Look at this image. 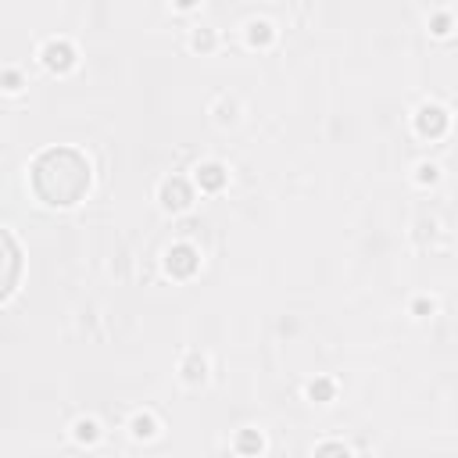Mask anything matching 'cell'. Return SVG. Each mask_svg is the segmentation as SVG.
<instances>
[{
    "label": "cell",
    "mask_w": 458,
    "mask_h": 458,
    "mask_svg": "<svg viewBox=\"0 0 458 458\" xmlns=\"http://www.w3.org/2000/svg\"><path fill=\"white\" fill-rule=\"evenodd\" d=\"M205 358H197V354H190V358H187V365H183V372H187V379H190V384H197V379H205Z\"/></svg>",
    "instance_id": "8"
},
{
    "label": "cell",
    "mask_w": 458,
    "mask_h": 458,
    "mask_svg": "<svg viewBox=\"0 0 458 458\" xmlns=\"http://www.w3.org/2000/svg\"><path fill=\"white\" fill-rule=\"evenodd\" d=\"M4 79H8V90H18V75H15V72H8Z\"/></svg>",
    "instance_id": "19"
},
{
    "label": "cell",
    "mask_w": 458,
    "mask_h": 458,
    "mask_svg": "<svg viewBox=\"0 0 458 458\" xmlns=\"http://www.w3.org/2000/svg\"><path fill=\"white\" fill-rule=\"evenodd\" d=\"M161 200H165V208L183 212V208H190V187L180 180V175H172V180H165V187H161Z\"/></svg>",
    "instance_id": "5"
},
{
    "label": "cell",
    "mask_w": 458,
    "mask_h": 458,
    "mask_svg": "<svg viewBox=\"0 0 458 458\" xmlns=\"http://www.w3.org/2000/svg\"><path fill=\"white\" fill-rule=\"evenodd\" d=\"M269 40H272V25H269V22H254V25H251V43H254V47H265Z\"/></svg>",
    "instance_id": "9"
},
{
    "label": "cell",
    "mask_w": 458,
    "mask_h": 458,
    "mask_svg": "<svg viewBox=\"0 0 458 458\" xmlns=\"http://www.w3.org/2000/svg\"><path fill=\"white\" fill-rule=\"evenodd\" d=\"M43 65H47L50 72H68V68L75 65V50H72L65 40H50V43L43 47Z\"/></svg>",
    "instance_id": "3"
},
{
    "label": "cell",
    "mask_w": 458,
    "mask_h": 458,
    "mask_svg": "<svg viewBox=\"0 0 458 458\" xmlns=\"http://www.w3.org/2000/svg\"><path fill=\"white\" fill-rule=\"evenodd\" d=\"M133 434H136V437H155L158 426H155V419H150V416H136V419H133Z\"/></svg>",
    "instance_id": "10"
},
{
    "label": "cell",
    "mask_w": 458,
    "mask_h": 458,
    "mask_svg": "<svg viewBox=\"0 0 458 458\" xmlns=\"http://www.w3.org/2000/svg\"><path fill=\"white\" fill-rule=\"evenodd\" d=\"M33 190L54 208L75 205L90 190V161L72 147H50L33 165Z\"/></svg>",
    "instance_id": "1"
},
{
    "label": "cell",
    "mask_w": 458,
    "mask_h": 458,
    "mask_svg": "<svg viewBox=\"0 0 458 458\" xmlns=\"http://www.w3.org/2000/svg\"><path fill=\"white\" fill-rule=\"evenodd\" d=\"M75 437H79L83 444H90V441H97V423H90V419H83L79 426H75Z\"/></svg>",
    "instance_id": "13"
},
{
    "label": "cell",
    "mask_w": 458,
    "mask_h": 458,
    "mask_svg": "<svg viewBox=\"0 0 458 458\" xmlns=\"http://www.w3.org/2000/svg\"><path fill=\"white\" fill-rule=\"evenodd\" d=\"M4 251H8V279H4V297L15 290V276H18V251H15V240L11 233H4Z\"/></svg>",
    "instance_id": "7"
},
{
    "label": "cell",
    "mask_w": 458,
    "mask_h": 458,
    "mask_svg": "<svg viewBox=\"0 0 458 458\" xmlns=\"http://www.w3.org/2000/svg\"><path fill=\"white\" fill-rule=\"evenodd\" d=\"M319 451H322V455H329V451H337V455H340V451H347V448H344V444H322Z\"/></svg>",
    "instance_id": "18"
},
{
    "label": "cell",
    "mask_w": 458,
    "mask_h": 458,
    "mask_svg": "<svg viewBox=\"0 0 458 458\" xmlns=\"http://www.w3.org/2000/svg\"><path fill=\"white\" fill-rule=\"evenodd\" d=\"M419 180H423V183H434V180H437V168H434V165H423V168H419Z\"/></svg>",
    "instance_id": "16"
},
{
    "label": "cell",
    "mask_w": 458,
    "mask_h": 458,
    "mask_svg": "<svg viewBox=\"0 0 458 458\" xmlns=\"http://www.w3.org/2000/svg\"><path fill=\"white\" fill-rule=\"evenodd\" d=\"M197 183H200V190H222V187H226V168L215 165V161L200 165V168H197Z\"/></svg>",
    "instance_id": "6"
},
{
    "label": "cell",
    "mask_w": 458,
    "mask_h": 458,
    "mask_svg": "<svg viewBox=\"0 0 458 458\" xmlns=\"http://www.w3.org/2000/svg\"><path fill=\"white\" fill-rule=\"evenodd\" d=\"M416 312L426 315V312H434V304H429V301H416Z\"/></svg>",
    "instance_id": "17"
},
{
    "label": "cell",
    "mask_w": 458,
    "mask_h": 458,
    "mask_svg": "<svg viewBox=\"0 0 458 458\" xmlns=\"http://www.w3.org/2000/svg\"><path fill=\"white\" fill-rule=\"evenodd\" d=\"M175 4H180V8H194V4H197V0H175Z\"/></svg>",
    "instance_id": "20"
},
{
    "label": "cell",
    "mask_w": 458,
    "mask_h": 458,
    "mask_svg": "<svg viewBox=\"0 0 458 458\" xmlns=\"http://www.w3.org/2000/svg\"><path fill=\"white\" fill-rule=\"evenodd\" d=\"M416 125H419L423 136H441V133L448 129V115H444V108H437V104H426V108L416 115Z\"/></svg>",
    "instance_id": "4"
},
{
    "label": "cell",
    "mask_w": 458,
    "mask_h": 458,
    "mask_svg": "<svg viewBox=\"0 0 458 458\" xmlns=\"http://www.w3.org/2000/svg\"><path fill=\"white\" fill-rule=\"evenodd\" d=\"M448 29H451L448 15H437V18H434V33H437V36H448Z\"/></svg>",
    "instance_id": "14"
},
{
    "label": "cell",
    "mask_w": 458,
    "mask_h": 458,
    "mask_svg": "<svg viewBox=\"0 0 458 458\" xmlns=\"http://www.w3.org/2000/svg\"><path fill=\"white\" fill-rule=\"evenodd\" d=\"M308 394L315 401H329V397H333V384H329V379H315V384L308 387Z\"/></svg>",
    "instance_id": "11"
},
{
    "label": "cell",
    "mask_w": 458,
    "mask_h": 458,
    "mask_svg": "<svg viewBox=\"0 0 458 458\" xmlns=\"http://www.w3.org/2000/svg\"><path fill=\"white\" fill-rule=\"evenodd\" d=\"M212 43H215V40H212V33H197V36H194V47H197V50H208Z\"/></svg>",
    "instance_id": "15"
},
{
    "label": "cell",
    "mask_w": 458,
    "mask_h": 458,
    "mask_svg": "<svg viewBox=\"0 0 458 458\" xmlns=\"http://www.w3.org/2000/svg\"><path fill=\"white\" fill-rule=\"evenodd\" d=\"M237 451H244V455H251V451H262V437H258V434H240V441H237Z\"/></svg>",
    "instance_id": "12"
},
{
    "label": "cell",
    "mask_w": 458,
    "mask_h": 458,
    "mask_svg": "<svg viewBox=\"0 0 458 458\" xmlns=\"http://www.w3.org/2000/svg\"><path fill=\"white\" fill-rule=\"evenodd\" d=\"M165 265H168V272L172 276H180V279H187V276H194L197 272V251L190 247V244H175L172 251H168V258H165Z\"/></svg>",
    "instance_id": "2"
}]
</instances>
